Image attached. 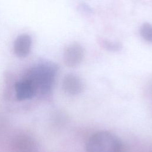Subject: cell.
Returning <instances> with one entry per match:
<instances>
[{"mask_svg":"<svg viewBox=\"0 0 152 152\" xmlns=\"http://www.w3.org/2000/svg\"><path fill=\"white\" fill-rule=\"evenodd\" d=\"M141 34L148 42H152V25L145 23L141 28Z\"/></svg>","mask_w":152,"mask_h":152,"instance_id":"8","label":"cell"},{"mask_svg":"<svg viewBox=\"0 0 152 152\" xmlns=\"http://www.w3.org/2000/svg\"><path fill=\"white\" fill-rule=\"evenodd\" d=\"M87 152H128L122 141L115 135L107 131L93 134L86 144Z\"/></svg>","mask_w":152,"mask_h":152,"instance_id":"1","label":"cell"},{"mask_svg":"<svg viewBox=\"0 0 152 152\" xmlns=\"http://www.w3.org/2000/svg\"><path fill=\"white\" fill-rule=\"evenodd\" d=\"M57 71L56 67L52 64H43L31 69L26 78L34 84L36 92L48 93L53 84Z\"/></svg>","mask_w":152,"mask_h":152,"instance_id":"2","label":"cell"},{"mask_svg":"<svg viewBox=\"0 0 152 152\" xmlns=\"http://www.w3.org/2000/svg\"><path fill=\"white\" fill-rule=\"evenodd\" d=\"M84 54V50L81 45L77 43L72 44L66 49L64 52V63L69 67H75L82 61Z\"/></svg>","mask_w":152,"mask_h":152,"instance_id":"4","label":"cell"},{"mask_svg":"<svg viewBox=\"0 0 152 152\" xmlns=\"http://www.w3.org/2000/svg\"><path fill=\"white\" fill-rule=\"evenodd\" d=\"M103 43V46L106 49L111 50H118L121 48V46L119 44L112 43L111 42H107V41H104Z\"/></svg>","mask_w":152,"mask_h":152,"instance_id":"9","label":"cell"},{"mask_svg":"<svg viewBox=\"0 0 152 152\" xmlns=\"http://www.w3.org/2000/svg\"><path fill=\"white\" fill-rule=\"evenodd\" d=\"M15 90L18 100L29 99L37 93L33 83L27 78L16 83Z\"/></svg>","mask_w":152,"mask_h":152,"instance_id":"5","label":"cell"},{"mask_svg":"<svg viewBox=\"0 0 152 152\" xmlns=\"http://www.w3.org/2000/svg\"><path fill=\"white\" fill-rule=\"evenodd\" d=\"M62 88L65 92L69 95H77L83 90V83L78 76L68 74L63 79Z\"/></svg>","mask_w":152,"mask_h":152,"instance_id":"6","label":"cell"},{"mask_svg":"<svg viewBox=\"0 0 152 152\" xmlns=\"http://www.w3.org/2000/svg\"><path fill=\"white\" fill-rule=\"evenodd\" d=\"M11 145L14 152H39L36 141L26 134H20L14 137Z\"/></svg>","mask_w":152,"mask_h":152,"instance_id":"3","label":"cell"},{"mask_svg":"<svg viewBox=\"0 0 152 152\" xmlns=\"http://www.w3.org/2000/svg\"><path fill=\"white\" fill-rule=\"evenodd\" d=\"M31 39L28 34L19 36L14 42V50L18 57L26 56L30 51Z\"/></svg>","mask_w":152,"mask_h":152,"instance_id":"7","label":"cell"}]
</instances>
